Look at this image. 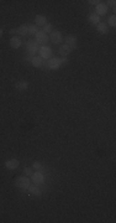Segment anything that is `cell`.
<instances>
[{"label":"cell","instance_id":"cell-4","mask_svg":"<svg viewBox=\"0 0 116 223\" xmlns=\"http://www.w3.org/2000/svg\"><path fill=\"white\" fill-rule=\"evenodd\" d=\"M31 177H32V182H33L35 185H42V183L45 182V176H43V174H42L41 171L33 172Z\"/></svg>","mask_w":116,"mask_h":223},{"label":"cell","instance_id":"cell-22","mask_svg":"<svg viewBox=\"0 0 116 223\" xmlns=\"http://www.w3.org/2000/svg\"><path fill=\"white\" fill-rule=\"evenodd\" d=\"M32 169H35V170H37V171H42L43 166H42V164H41V162L35 161V162H33V165H32Z\"/></svg>","mask_w":116,"mask_h":223},{"label":"cell","instance_id":"cell-5","mask_svg":"<svg viewBox=\"0 0 116 223\" xmlns=\"http://www.w3.org/2000/svg\"><path fill=\"white\" fill-rule=\"evenodd\" d=\"M36 42L37 44H47L48 42V40H49V37L47 36V34H45L43 31H38L36 35Z\"/></svg>","mask_w":116,"mask_h":223},{"label":"cell","instance_id":"cell-29","mask_svg":"<svg viewBox=\"0 0 116 223\" xmlns=\"http://www.w3.org/2000/svg\"><path fill=\"white\" fill-rule=\"evenodd\" d=\"M2 36H3V30L0 29V37H2Z\"/></svg>","mask_w":116,"mask_h":223},{"label":"cell","instance_id":"cell-12","mask_svg":"<svg viewBox=\"0 0 116 223\" xmlns=\"http://www.w3.org/2000/svg\"><path fill=\"white\" fill-rule=\"evenodd\" d=\"M35 23H36V26H42L43 27L46 25V23H47V19L43 15H37L35 17Z\"/></svg>","mask_w":116,"mask_h":223},{"label":"cell","instance_id":"cell-26","mask_svg":"<svg viewBox=\"0 0 116 223\" xmlns=\"http://www.w3.org/2000/svg\"><path fill=\"white\" fill-rule=\"evenodd\" d=\"M61 62H62V66H66V65L68 63V60H67V57H63V58H61Z\"/></svg>","mask_w":116,"mask_h":223},{"label":"cell","instance_id":"cell-2","mask_svg":"<svg viewBox=\"0 0 116 223\" xmlns=\"http://www.w3.org/2000/svg\"><path fill=\"white\" fill-rule=\"evenodd\" d=\"M26 50H27V55L30 57H32L36 52H38V44L35 40H29L26 44Z\"/></svg>","mask_w":116,"mask_h":223},{"label":"cell","instance_id":"cell-19","mask_svg":"<svg viewBox=\"0 0 116 223\" xmlns=\"http://www.w3.org/2000/svg\"><path fill=\"white\" fill-rule=\"evenodd\" d=\"M31 63H32V66H33V67L40 68V67H42V66H43V60H42L41 57H32Z\"/></svg>","mask_w":116,"mask_h":223},{"label":"cell","instance_id":"cell-16","mask_svg":"<svg viewBox=\"0 0 116 223\" xmlns=\"http://www.w3.org/2000/svg\"><path fill=\"white\" fill-rule=\"evenodd\" d=\"M27 190L30 191V193H32V195H35V196H41V195H42L40 187H38V185H33V186L30 185Z\"/></svg>","mask_w":116,"mask_h":223},{"label":"cell","instance_id":"cell-11","mask_svg":"<svg viewBox=\"0 0 116 223\" xmlns=\"http://www.w3.org/2000/svg\"><path fill=\"white\" fill-rule=\"evenodd\" d=\"M20 46H21L20 37H17V36L11 37V39H10V47L11 48H20Z\"/></svg>","mask_w":116,"mask_h":223},{"label":"cell","instance_id":"cell-1","mask_svg":"<svg viewBox=\"0 0 116 223\" xmlns=\"http://www.w3.org/2000/svg\"><path fill=\"white\" fill-rule=\"evenodd\" d=\"M30 179L27 176H17L15 179V186L17 189H21V190H27L29 186H30Z\"/></svg>","mask_w":116,"mask_h":223},{"label":"cell","instance_id":"cell-3","mask_svg":"<svg viewBox=\"0 0 116 223\" xmlns=\"http://www.w3.org/2000/svg\"><path fill=\"white\" fill-rule=\"evenodd\" d=\"M51 55H52V48L49 47V46H46V45H43L41 48H40V57L43 60H47V58H49L51 57Z\"/></svg>","mask_w":116,"mask_h":223},{"label":"cell","instance_id":"cell-18","mask_svg":"<svg viewBox=\"0 0 116 223\" xmlns=\"http://www.w3.org/2000/svg\"><path fill=\"white\" fill-rule=\"evenodd\" d=\"M16 31H17V34H20L21 36H26V35H29V25L27 24H24L21 26H19L16 29Z\"/></svg>","mask_w":116,"mask_h":223},{"label":"cell","instance_id":"cell-24","mask_svg":"<svg viewBox=\"0 0 116 223\" xmlns=\"http://www.w3.org/2000/svg\"><path fill=\"white\" fill-rule=\"evenodd\" d=\"M45 34L46 32H52V25L51 24H46L45 26H43V30H42Z\"/></svg>","mask_w":116,"mask_h":223},{"label":"cell","instance_id":"cell-27","mask_svg":"<svg viewBox=\"0 0 116 223\" xmlns=\"http://www.w3.org/2000/svg\"><path fill=\"white\" fill-rule=\"evenodd\" d=\"M91 5H98V4H100V2H98V0H90L89 2Z\"/></svg>","mask_w":116,"mask_h":223},{"label":"cell","instance_id":"cell-7","mask_svg":"<svg viewBox=\"0 0 116 223\" xmlns=\"http://www.w3.org/2000/svg\"><path fill=\"white\" fill-rule=\"evenodd\" d=\"M47 65H48V68L49 69H58L60 67H62L61 58H51Z\"/></svg>","mask_w":116,"mask_h":223},{"label":"cell","instance_id":"cell-9","mask_svg":"<svg viewBox=\"0 0 116 223\" xmlns=\"http://www.w3.org/2000/svg\"><path fill=\"white\" fill-rule=\"evenodd\" d=\"M19 160L17 159H9L6 162H5V167L6 169H9V170H15V169H17L19 167Z\"/></svg>","mask_w":116,"mask_h":223},{"label":"cell","instance_id":"cell-23","mask_svg":"<svg viewBox=\"0 0 116 223\" xmlns=\"http://www.w3.org/2000/svg\"><path fill=\"white\" fill-rule=\"evenodd\" d=\"M24 174H25V176H32V174H33L32 167H25V169H24Z\"/></svg>","mask_w":116,"mask_h":223},{"label":"cell","instance_id":"cell-21","mask_svg":"<svg viewBox=\"0 0 116 223\" xmlns=\"http://www.w3.org/2000/svg\"><path fill=\"white\" fill-rule=\"evenodd\" d=\"M38 32V27L36 25H29V34L30 35H36Z\"/></svg>","mask_w":116,"mask_h":223},{"label":"cell","instance_id":"cell-20","mask_svg":"<svg viewBox=\"0 0 116 223\" xmlns=\"http://www.w3.org/2000/svg\"><path fill=\"white\" fill-rule=\"evenodd\" d=\"M107 23H109V25H110V26H112V27L116 25V16H115V14H112V15H110V16H109ZM109 25H107V26H109Z\"/></svg>","mask_w":116,"mask_h":223},{"label":"cell","instance_id":"cell-13","mask_svg":"<svg viewBox=\"0 0 116 223\" xmlns=\"http://www.w3.org/2000/svg\"><path fill=\"white\" fill-rule=\"evenodd\" d=\"M70 52H72V48H70L68 45L64 44V45H61V46H60V55L63 56V57H67V56H68Z\"/></svg>","mask_w":116,"mask_h":223},{"label":"cell","instance_id":"cell-15","mask_svg":"<svg viewBox=\"0 0 116 223\" xmlns=\"http://www.w3.org/2000/svg\"><path fill=\"white\" fill-rule=\"evenodd\" d=\"M15 88L17 90H26L29 88V83L26 81H17L15 83Z\"/></svg>","mask_w":116,"mask_h":223},{"label":"cell","instance_id":"cell-6","mask_svg":"<svg viewBox=\"0 0 116 223\" xmlns=\"http://www.w3.org/2000/svg\"><path fill=\"white\" fill-rule=\"evenodd\" d=\"M49 39H51V41H52L53 44L58 45V44L62 42L63 37H62V34H61L60 31H52L51 35H49Z\"/></svg>","mask_w":116,"mask_h":223},{"label":"cell","instance_id":"cell-25","mask_svg":"<svg viewBox=\"0 0 116 223\" xmlns=\"http://www.w3.org/2000/svg\"><path fill=\"white\" fill-rule=\"evenodd\" d=\"M115 5H116V2H115V0H110V2H107V5H106V6L115 8Z\"/></svg>","mask_w":116,"mask_h":223},{"label":"cell","instance_id":"cell-17","mask_svg":"<svg viewBox=\"0 0 116 223\" xmlns=\"http://www.w3.org/2000/svg\"><path fill=\"white\" fill-rule=\"evenodd\" d=\"M96 29H98V32H99V34L105 35V34H107L109 26H107V24H105V23H99L98 25H96Z\"/></svg>","mask_w":116,"mask_h":223},{"label":"cell","instance_id":"cell-28","mask_svg":"<svg viewBox=\"0 0 116 223\" xmlns=\"http://www.w3.org/2000/svg\"><path fill=\"white\" fill-rule=\"evenodd\" d=\"M16 32H17L16 29H11V30H10V34H11V35H14V34H16Z\"/></svg>","mask_w":116,"mask_h":223},{"label":"cell","instance_id":"cell-10","mask_svg":"<svg viewBox=\"0 0 116 223\" xmlns=\"http://www.w3.org/2000/svg\"><path fill=\"white\" fill-rule=\"evenodd\" d=\"M106 12H107V6H106V4H98L96 5V15H99V16H104V15H106Z\"/></svg>","mask_w":116,"mask_h":223},{"label":"cell","instance_id":"cell-14","mask_svg":"<svg viewBox=\"0 0 116 223\" xmlns=\"http://www.w3.org/2000/svg\"><path fill=\"white\" fill-rule=\"evenodd\" d=\"M88 20H89V23H90L91 25H98L99 23H101V21H100V16H99V15H96L95 12H93V14H90V15H89Z\"/></svg>","mask_w":116,"mask_h":223},{"label":"cell","instance_id":"cell-8","mask_svg":"<svg viewBox=\"0 0 116 223\" xmlns=\"http://www.w3.org/2000/svg\"><path fill=\"white\" fill-rule=\"evenodd\" d=\"M66 45H68L72 50H74V48H77V37L74 36V35H68L67 37H66Z\"/></svg>","mask_w":116,"mask_h":223}]
</instances>
